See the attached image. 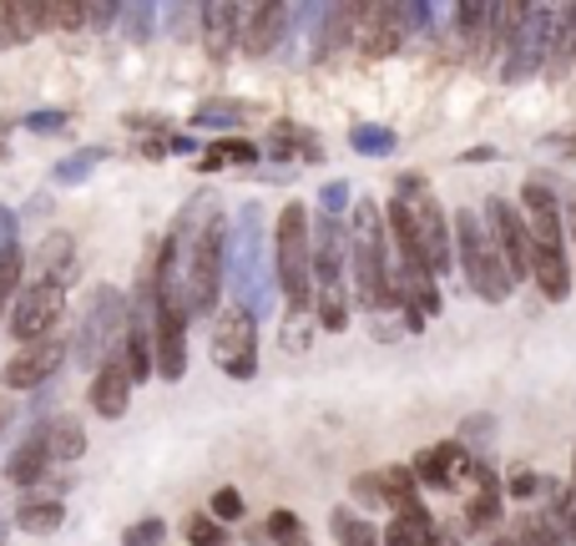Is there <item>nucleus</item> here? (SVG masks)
I'll list each match as a JSON object with an SVG mask.
<instances>
[{"instance_id": "1", "label": "nucleus", "mask_w": 576, "mask_h": 546, "mask_svg": "<svg viewBox=\"0 0 576 546\" xmlns=\"http://www.w3.org/2000/svg\"><path fill=\"white\" fill-rule=\"evenodd\" d=\"M521 223L526 238H531V273L536 289H541L551 304H562L572 294V263H566V233H562V208H556V193L541 177H526L521 187Z\"/></svg>"}, {"instance_id": "2", "label": "nucleus", "mask_w": 576, "mask_h": 546, "mask_svg": "<svg viewBox=\"0 0 576 546\" xmlns=\"http://www.w3.org/2000/svg\"><path fill=\"white\" fill-rule=\"evenodd\" d=\"M309 284H314L319 324L344 329L349 294H344V228H339V218L309 223Z\"/></svg>"}, {"instance_id": "3", "label": "nucleus", "mask_w": 576, "mask_h": 546, "mask_svg": "<svg viewBox=\"0 0 576 546\" xmlns=\"http://www.w3.org/2000/svg\"><path fill=\"white\" fill-rule=\"evenodd\" d=\"M354 284H359V304L380 314L394 299V273H390V233H384V213L374 203L354 208Z\"/></svg>"}, {"instance_id": "4", "label": "nucleus", "mask_w": 576, "mask_h": 546, "mask_svg": "<svg viewBox=\"0 0 576 546\" xmlns=\"http://www.w3.org/2000/svg\"><path fill=\"white\" fill-rule=\"evenodd\" d=\"M273 243H279L283 304H289V314H304V309L314 304V284H309V213H304V203H289V208L279 213Z\"/></svg>"}, {"instance_id": "5", "label": "nucleus", "mask_w": 576, "mask_h": 546, "mask_svg": "<svg viewBox=\"0 0 576 546\" xmlns=\"http://www.w3.org/2000/svg\"><path fill=\"white\" fill-rule=\"evenodd\" d=\"M450 238H456V248H460V269H466V284L476 289L486 304H500V299L511 294L506 263H500L496 243H490L486 228H480V213H456V223H450Z\"/></svg>"}, {"instance_id": "6", "label": "nucleus", "mask_w": 576, "mask_h": 546, "mask_svg": "<svg viewBox=\"0 0 576 546\" xmlns=\"http://www.w3.org/2000/svg\"><path fill=\"white\" fill-rule=\"evenodd\" d=\"M228 228L223 218L203 223V233L193 238V253H187V314H213L218 309V289H223V248H228Z\"/></svg>"}, {"instance_id": "7", "label": "nucleus", "mask_w": 576, "mask_h": 546, "mask_svg": "<svg viewBox=\"0 0 576 546\" xmlns=\"http://www.w3.org/2000/svg\"><path fill=\"white\" fill-rule=\"evenodd\" d=\"M400 197H404V208H410V228L424 253L430 279L450 273V218H446V208H440V197H430V187L420 193V183H404Z\"/></svg>"}, {"instance_id": "8", "label": "nucleus", "mask_w": 576, "mask_h": 546, "mask_svg": "<svg viewBox=\"0 0 576 546\" xmlns=\"http://www.w3.org/2000/svg\"><path fill=\"white\" fill-rule=\"evenodd\" d=\"M480 228L486 238L496 243L500 263H506V279H526L531 273V238H526V223H521V208H511L506 197H486V208H480Z\"/></svg>"}, {"instance_id": "9", "label": "nucleus", "mask_w": 576, "mask_h": 546, "mask_svg": "<svg viewBox=\"0 0 576 546\" xmlns=\"http://www.w3.org/2000/svg\"><path fill=\"white\" fill-rule=\"evenodd\" d=\"M213 364L233 380H248L258 370V319L248 309H223L218 329H213Z\"/></svg>"}, {"instance_id": "10", "label": "nucleus", "mask_w": 576, "mask_h": 546, "mask_svg": "<svg viewBox=\"0 0 576 546\" xmlns=\"http://www.w3.org/2000/svg\"><path fill=\"white\" fill-rule=\"evenodd\" d=\"M66 319V289L56 284H31L21 289V299H16L11 309V334L21 339V344H41V339H51V329Z\"/></svg>"}, {"instance_id": "11", "label": "nucleus", "mask_w": 576, "mask_h": 546, "mask_svg": "<svg viewBox=\"0 0 576 546\" xmlns=\"http://www.w3.org/2000/svg\"><path fill=\"white\" fill-rule=\"evenodd\" d=\"M121 324H127V304H121L117 289H97L91 294V309H87V324H81L77 334V354L81 364H101L111 354V339L121 334Z\"/></svg>"}, {"instance_id": "12", "label": "nucleus", "mask_w": 576, "mask_h": 546, "mask_svg": "<svg viewBox=\"0 0 576 546\" xmlns=\"http://www.w3.org/2000/svg\"><path fill=\"white\" fill-rule=\"evenodd\" d=\"M66 360V344L61 339H41V344H26L16 360H6V370H0V384L6 390H36V384H46L56 370H61Z\"/></svg>"}, {"instance_id": "13", "label": "nucleus", "mask_w": 576, "mask_h": 546, "mask_svg": "<svg viewBox=\"0 0 576 546\" xmlns=\"http://www.w3.org/2000/svg\"><path fill=\"white\" fill-rule=\"evenodd\" d=\"M238 46L258 61V56L279 51L283 26H289V6H238Z\"/></svg>"}, {"instance_id": "14", "label": "nucleus", "mask_w": 576, "mask_h": 546, "mask_svg": "<svg viewBox=\"0 0 576 546\" xmlns=\"http://www.w3.org/2000/svg\"><path fill=\"white\" fill-rule=\"evenodd\" d=\"M400 21H404V6H354V26H364V31H359V51L390 56L404 36Z\"/></svg>"}, {"instance_id": "15", "label": "nucleus", "mask_w": 576, "mask_h": 546, "mask_svg": "<svg viewBox=\"0 0 576 546\" xmlns=\"http://www.w3.org/2000/svg\"><path fill=\"white\" fill-rule=\"evenodd\" d=\"M131 404V374L127 364H121V354H107V360L97 364V374H91V410H97L101 420H117L127 416Z\"/></svg>"}, {"instance_id": "16", "label": "nucleus", "mask_w": 576, "mask_h": 546, "mask_svg": "<svg viewBox=\"0 0 576 546\" xmlns=\"http://www.w3.org/2000/svg\"><path fill=\"white\" fill-rule=\"evenodd\" d=\"M36 273H41L36 284H56V289L71 284V273H77V243H71V233H51V238L41 243Z\"/></svg>"}, {"instance_id": "17", "label": "nucleus", "mask_w": 576, "mask_h": 546, "mask_svg": "<svg viewBox=\"0 0 576 546\" xmlns=\"http://www.w3.org/2000/svg\"><path fill=\"white\" fill-rule=\"evenodd\" d=\"M460 466L470 470V460H466V450L460 446H436L430 456H420L414 460V476H420L424 486H460Z\"/></svg>"}, {"instance_id": "18", "label": "nucleus", "mask_w": 576, "mask_h": 546, "mask_svg": "<svg viewBox=\"0 0 576 546\" xmlns=\"http://www.w3.org/2000/svg\"><path fill=\"white\" fill-rule=\"evenodd\" d=\"M203 46L213 61H223V56L233 51V41H238V6H203Z\"/></svg>"}, {"instance_id": "19", "label": "nucleus", "mask_w": 576, "mask_h": 546, "mask_svg": "<svg viewBox=\"0 0 576 546\" xmlns=\"http://www.w3.org/2000/svg\"><path fill=\"white\" fill-rule=\"evenodd\" d=\"M41 440H46V456L51 460H77L81 450H87V426H81L77 416H56L51 426L41 430Z\"/></svg>"}, {"instance_id": "20", "label": "nucleus", "mask_w": 576, "mask_h": 546, "mask_svg": "<svg viewBox=\"0 0 576 546\" xmlns=\"http://www.w3.org/2000/svg\"><path fill=\"white\" fill-rule=\"evenodd\" d=\"M46 466H51V456H46V440H41V430H36V436L21 440V446H16V456L6 460V476H11L16 486H36L46 476Z\"/></svg>"}, {"instance_id": "21", "label": "nucleus", "mask_w": 576, "mask_h": 546, "mask_svg": "<svg viewBox=\"0 0 576 546\" xmlns=\"http://www.w3.org/2000/svg\"><path fill=\"white\" fill-rule=\"evenodd\" d=\"M61 521H66V506L51 501V496H26L21 511H16V526H21V532H31V536L61 532Z\"/></svg>"}, {"instance_id": "22", "label": "nucleus", "mask_w": 576, "mask_h": 546, "mask_svg": "<svg viewBox=\"0 0 576 546\" xmlns=\"http://www.w3.org/2000/svg\"><path fill=\"white\" fill-rule=\"evenodd\" d=\"M551 26H556V36H551V61H546V71L562 77L566 66H572V56H576V6L551 11Z\"/></svg>"}, {"instance_id": "23", "label": "nucleus", "mask_w": 576, "mask_h": 546, "mask_svg": "<svg viewBox=\"0 0 576 546\" xmlns=\"http://www.w3.org/2000/svg\"><path fill=\"white\" fill-rule=\"evenodd\" d=\"M334 542L339 546H380V532H374V521H364V516L339 506L334 511Z\"/></svg>"}, {"instance_id": "24", "label": "nucleus", "mask_w": 576, "mask_h": 546, "mask_svg": "<svg viewBox=\"0 0 576 546\" xmlns=\"http://www.w3.org/2000/svg\"><path fill=\"white\" fill-rule=\"evenodd\" d=\"M273 153H279V157H304V163H319V143L309 137V131L289 127V121H279V127H273Z\"/></svg>"}, {"instance_id": "25", "label": "nucleus", "mask_w": 576, "mask_h": 546, "mask_svg": "<svg viewBox=\"0 0 576 546\" xmlns=\"http://www.w3.org/2000/svg\"><path fill=\"white\" fill-rule=\"evenodd\" d=\"M183 532L193 546H223V521H213V516H187Z\"/></svg>"}, {"instance_id": "26", "label": "nucleus", "mask_w": 576, "mask_h": 546, "mask_svg": "<svg viewBox=\"0 0 576 546\" xmlns=\"http://www.w3.org/2000/svg\"><path fill=\"white\" fill-rule=\"evenodd\" d=\"M258 157V147L253 143H218L213 153H207V163L203 167H223V163H253Z\"/></svg>"}, {"instance_id": "27", "label": "nucleus", "mask_w": 576, "mask_h": 546, "mask_svg": "<svg viewBox=\"0 0 576 546\" xmlns=\"http://www.w3.org/2000/svg\"><path fill=\"white\" fill-rule=\"evenodd\" d=\"M81 21H91V6H46V26H61V31H77Z\"/></svg>"}, {"instance_id": "28", "label": "nucleus", "mask_w": 576, "mask_h": 546, "mask_svg": "<svg viewBox=\"0 0 576 546\" xmlns=\"http://www.w3.org/2000/svg\"><path fill=\"white\" fill-rule=\"evenodd\" d=\"M269 536H279V542H299V516L294 511H273L269 516Z\"/></svg>"}, {"instance_id": "29", "label": "nucleus", "mask_w": 576, "mask_h": 546, "mask_svg": "<svg viewBox=\"0 0 576 546\" xmlns=\"http://www.w3.org/2000/svg\"><path fill=\"white\" fill-rule=\"evenodd\" d=\"M213 511H218L223 521H238V516H243V496L238 491H218V496H213Z\"/></svg>"}, {"instance_id": "30", "label": "nucleus", "mask_w": 576, "mask_h": 546, "mask_svg": "<svg viewBox=\"0 0 576 546\" xmlns=\"http://www.w3.org/2000/svg\"><path fill=\"white\" fill-rule=\"evenodd\" d=\"M11 253H16V218L0 208V263L11 259Z\"/></svg>"}, {"instance_id": "31", "label": "nucleus", "mask_w": 576, "mask_h": 546, "mask_svg": "<svg viewBox=\"0 0 576 546\" xmlns=\"http://www.w3.org/2000/svg\"><path fill=\"white\" fill-rule=\"evenodd\" d=\"M157 536H163V521H141V526L127 532V546H153Z\"/></svg>"}, {"instance_id": "32", "label": "nucleus", "mask_w": 576, "mask_h": 546, "mask_svg": "<svg viewBox=\"0 0 576 546\" xmlns=\"http://www.w3.org/2000/svg\"><path fill=\"white\" fill-rule=\"evenodd\" d=\"M26 127H31V131H56V127H66V117H61V111H31Z\"/></svg>"}, {"instance_id": "33", "label": "nucleus", "mask_w": 576, "mask_h": 546, "mask_svg": "<svg viewBox=\"0 0 576 546\" xmlns=\"http://www.w3.org/2000/svg\"><path fill=\"white\" fill-rule=\"evenodd\" d=\"M536 481H541L536 470H516V476H511V496H536Z\"/></svg>"}, {"instance_id": "34", "label": "nucleus", "mask_w": 576, "mask_h": 546, "mask_svg": "<svg viewBox=\"0 0 576 546\" xmlns=\"http://www.w3.org/2000/svg\"><path fill=\"white\" fill-rule=\"evenodd\" d=\"M562 233H566V238H572V248H576V203L562 213Z\"/></svg>"}, {"instance_id": "35", "label": "nucleus", "mask_w": 576, "mask_h": 546, "mask_svg": "<svg viewBox=\"0 0 576 546\" xmlns=\"http://www.w3.org/2000/svg\"><path fill=\"white\" fill-rule=\"evenodd\" d=\"M11 426V400H0V430Z\"/></svg>"}, {"instance_id": "36", "label": "nucleus", "mask_w": 576, "mask_h": 546, "mask_svg": "<svg viewBox=\"0 0 576 546\" xmlns=\"http://www.w3.org/2000/svg\"><path fill=\"white\" fill-rule=\"evenodd\" d=\"M6 536H11V521H6V516H0V546H6Z\"/></svg>"}, {"instance_id": "37", "label": "nucleus", "mask_w": 576, "mask_h": 546, "mask_svg": "<svg viewBox=\"0 0 576 546\" xmlns=\"http://www.w3.org/2000/svg\"><path fill=\"white\" fill-rule=\"evenodd\" d=\"M0 157H6V143H0Z\"/></svg>"}]
</instances>
